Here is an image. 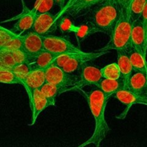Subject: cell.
Masks as SVG:
<instances>
[{
	"mask_svg": "<svg viewBox=\"0 0 147 147\" xmlns=\"http://www.w3.org/2000/svg\"><path fill=\"white\" fill-rule=\"evenodd\" d=\"M80 90L86 98L91 114L95 122V127L92 136L77 147H86L93 144L95 147H100V144L106 137L110 128L106 120V108L110 96L105 94L98 88H93L90 91Z\"/></svg>",
	"mask_w": 147,
	"mask_h": 147,
	"instance_id": "1",
	"label": "cell"
},
{
	"mask_svg": "<svg viewBox=\"0 0 147 147\" xmlns=\"http://www.w3.org/2000/svg\"><path fill=\"white\" fill-rule=\"evenodd\" d=\"M121 13L118 0H103L90 11L88 21L95 26L98 32L111 37Z\"/></svg>",
	"mask_w": 147,
	"mask_h": 147,
	"instance_id": "2",
	"label": "cell"
},
{
	"mask_svg": "<svg viewBox=\"0 0 147 147\" xmlns=\"http://www.w3.org/2000/svg\"><path fill=\"white\" fill-rule=\"evenodd\" d=\"M133 20L129 12L121 11V16L115 25L110 41L101 50L126 51L133 49L131 45V31Z\"/></svg>",
	"mask_w": 147,
	"mask_h": 147,
	"instance_id": "3",
	"label": "cell"
},
{
	"mask_svg": "<svg viewBox=\"0 0 147 147\" xmlns=\"http://www.w3.org/2000/svg\"><path fill=\"white\" fill-rule=\"evenodd\" d=\"M47 83L63 86L70 90H77L78 76L65 72L55 64H52L45 70Z\"/></svg>",
	"mask_w": 147,
	"mask_h": 147,
	"instance_id": "4",
	"label": "cell"
},
{
	"mask_svg": "<svg viewBox=\"0 0 147 147\" xmlns=\"http://www.w3.org/2000/svg\"><path fill=\"white\" fill-rule=\"evenodd\" d=\"M110 50H98V51L92 53H85L82 52L80 53H72L69 57L68 60L62 67L65 72L70 74H73L78 70H80L84 65L90 61H93L107 53H110Z\"/></svg>",
	"mask_w": 147,
	"mask_h": 147,
	"instance_id": "5",
	"label": "cell"
},
{
	"mask_svg": "<svg viewBox=\"0 0 147 147\" xmlns=\"http://www.w3.org/2000/svg\"><path fill=\"white\" fill-rule=\"evenodd\" d=\"M42 40L44 50L54 54L80 53L83 52L63 37L54 35H43Z\"/></svg>",
	"mask_w": 147,
	"mask_h": 147,
	"instance_id": "6",
	"label": "cell"
},
{
	"mask_svg": "<svg viewBox=\"0 0 147 147\" xmlns=\"http://www.w3.org/2000/svg\"><path fill=\"white\" fill-rule=\"evenodd\" d=\"M113 96L116 98L119 102L124 104L126 107L124 111L121 114V116L116 117L118 119H124L129 112V109L134 105L140 104L147 106V96L138 94L128 88L121 89L119 91L116 92Z\"/></svg>",
	"mask_w": 147,
	"mask_h": 147,
	"instance_id": "7",
	"label": "cell"
},
{
	"mask_svg": "<svg viewBox=\"0 0 147 147\" xmlns=\"http://www.w3.org/2000/svg\"><path fill=\"white\" fill-rule=\"evenodd\" d=\"M80 76H78V82L77 85V90L83 89L86 86H96L103 78L100 69L93 65L86 63L80 70Z\"/></svg>",
	"mask_w": 147,
	"mask_h": 147,
	"instance_id": "8",
	"label": "cell"
},
{
	"mask_svg": "<svg viewBox=\"0 0 147 147\" xmlns=\"http://www.w3.org/2000/svg\"><path fill=\"white\" fill-rule=\"evenodd\" d=\"M22 11L21 14L9 20H17V22L14 24V32H20V34H18L20 35H21L22 33L32 29L33 24H34L36 16L37 14V11L34 8L30 9L26 6L24 2V0H22Z\"/></svg>",
	"mask_w": 147,
	"mask_h": 147,
	"instance_id": "9",
	"label": "cell"
},
{
	"mask_svg": "<svg viewBox=\"0 0 147 147\" xmlns=\"http://www.w3.org/2000/svg\"><path fill=\"white\" fill-rule=\"evenodd\" d=\"M45 83L46 78L45 70L37 68L32 69L22 83V86H24L28 95L30 103L32 100L34 90L40 89Z\"/></svg>",
	"mask_w": 147,
	"mask_h": 147,
	"instance_id": "10",
	"label": "cell"
},
{
	"mask_svg": "<svg viewBox=\"0 0 147 147\" xmlns=\"http://www.w3.org/2000/svg\"><path fill=\"white\" fill-rule=\"evenodd\" d=\"M131 45L133 49L146 57L147 40L144 27L140 18L133 21L131 31Z\"/></svg>",
	"mask_w": 147,
	"mask_h": 147,
	"instance_id": "11",
	"label": "cell"
},
{
	"mask_svg": "<svg viewBox=\"0 0 147 147\" xmlns=\"http://www.w3.org/2000/svg\"><path fill=\"white\" fill-rule=\"evenodd\" d=\"M22 36V50L32 58L44 50L42 36L30 32Z\"/></svg>",
	"mask_w": 147,
	"mask_h": 147,
	"instance_id": "12",
	"label": "cell"
},
{
	"mask_svg": "<svg viewBox=\"0 0 147 147\" xmlns=\"http://www.w3.org/2000/svg\"><path fill=\"white\" fill-rule=\"evenodd\" d=\"M57 21H58L57 14H53L49 11L40 13L36 16L32 30L40 35H46Z\"/></svg>",
	"mask_w": 147,
	"mask_h": 147,
	"instance_id": "13",
	"label": "cell"
},
{
	"mask_svg": "<svg viewBox=\"0 0 147 147\" xmlns=\"http://www.w3.org/2000/svg\"><path fill=\"white\" fill-rule=\"evenodd\" d=\"M49 106H51V104L45 98V96L41 93L40 89L34 90L33 93L32 100L30 103V107L32 111L31 122L29 123V126H32L35 124L39 115Z\"/></svg>",
	"mask_w": 147,
	"mask_h": 147,
	"instance_id": "14",
	"label": "cell"
},
{
	"mask_svg": "<svg viewBox=\"0 0 147 147\" xmlns=\"http://www.w3.org/2000/svg\"><path fill=\"white\" fill-rule=\"evenodd\" d=\"M126 88L139 95L147 96V75L134 70L129 78Z\"/></svg>",
	"mask_w": 147,
	"mask_h": 147,
	"instance_id": "15",
	"label": "cell"
},
{
	"mask_svg": "<svg viewBox=\"0 0 147 147\" xmlns=\"http://www.w3.org/2000/svg\"><path fill=\"white\" fill-rule=\"evenodd\" d=\"M117 54V64L120 69L121 75V78L123 80L124 84V88H126L129 78L131 77L134 70L128 52L118 51Z\"/></svg>",
	"mask_w": 147,
	"mask_h": 147,
	"instance_id": "16",
	"label": "cell"
},
{
	"mask_svg": "<svg viewBox=\"0 0 147 147\" xmlns=\"http://www.w3.org/2000/svg\"><path fill=\"white\" fill-rule=\"evenodd\" d=\"M103 0H78L70 9L66 14H68L73 17H78L84 15L91 8L94 7Z\"/></svg>",
	"mask_w": 147,
	"mask_h": 147,
	"instance_id": "17",
	"label": "cell"
},
{
	"mask_svg": "<svg viewBox=\"0 0 147 147\" xmlns=\"http://www.w3.org/2000/svg\"><path fill=\"white\" fill-rule=\"evenodd\" d=\"M59 55H60L54 54L44 50L40 54L33 57L30 65L32 69L37 68L45 70L52 64H54L55 60Z\"/></svg>",
	"mask_w": 147,
	"mask_h": 147,
	"instance_id": "18",
	"label": "cell"
},
{
	"mask_svg": "<svg viewBox=\"0 0 147 147\" xmlns=\"http://www.w3.org/2000/svg\"><path fill=\"white\" fill-rule=\"evenodd\" d=\"M41 93L45 96L46 98L49 100L51 104V106H55L56 98L60 96L62 93L67 92V88L63 86H57V85L52 84V83L46 82L40 88Z\"/></svg>",
	"mask_w": 147,
	"mask_h": 147,
	"instance_id": "19",
	"label": "cell"
},
{
	"mask_svg": "<svg viewBox=\"0 0 147 147\" xmlns=\"http://www.w3.org/2000/svg\"><path fill=\"white\" fill-rule=\"evenodd\" d=\"M102 92L109 96H113L119 90L124 88V84L121 78L118 80L103 78L97 86Z\"/></svg>",
	"mask_w": 147,
	"mask_h": 147,
	"instance_id": "20",
	"label": "cell"
},
{
	"mask_svg": "<svg viewBox=\"0 0 147 147\" xmlns=\"http://www.w3.org/2000/svg\"><path fill=\"white\" fill-rule=\"evenodd\" d=\"M129 55L133 65L134 70L136 71L142 72L147 75V61L146 57L139 53L134 49H131L129 52Z\"/></svg>",
	"mask_w": 147,
	"mask_h": 147,
	"instance_id": "21",
	"label": "cell"
},
{
	"mask_svg": "<svg viewBox=\"0 0 147 147\" xmlns=\"http://www.w3.org/2000/svg\"><path fill=\"white\" fill-rule=\"evenodd\" d=\"M98 32L97 29L95 27V26L92 24L90 22L87 21L85 24H82L79 25V29L77 32L75 34L77 40L78 42L84 41L86 39H87L91 34L95 33Z\"/></svg>",
	"mask_w": 147,
	"mask_h": 147,
	"instance_id": "22",
	"label": "cell"
},
{
	"mask_svg": "<svg viewBox=\"0 0 147 147\" xmlns=\"http://www.w3.org/2000/svg\"><path fill=\"white\" fill-rule=\"evenodd\" d=\"M100 72H101L103 78L118 80L121 77L120 69H119L117 63H113L107 65L103 68L100 69Z\"/></svg>",
	"mask_w": 147,
	"mask_h": 147,
	"instance_id": "23",
	"label": "cell"
},
{
	"mask_svg": "<svg viewBox=\"0 0 147 147\" xmlns=\"http://www.w3.org/2000/svg\"><path fill=\"white\" fill-rule=\"evenodd\" d=\"M147 0H133L129 9V14L133 21L139 20L144 9Z\"/></svg>",
	"mask_w": 147,
	"mask_h": 147,
	"instance_id": "24",
	"label": "cell"
},
{
	"mask_svg": "<svg viewBox=\"0 0 147 147\" xmlns=\"http://www.w3.org/2000/svg\"><path fill=\"white\" fill-rule=\"evenodd\" d=\"M0 61L7 69L9 70L17 65L11 50L4 47H0Z\"/></svg>",
	"mask_w": 147,
	"mask_h": 147,
	"instance_id": "25",
	"label": "cell"
},
{
	"mask_svg": "<svg viewBox=\"0 0 147 147\" xmlns=\"http://www.w3.org/2000/svg\"><path fill=\"white\" fill-rule=\"evenodd\" d=\"M11 70L15 74V76L20 80V81L21 82V85L22 86L24 79L32 70V67L28 63H20V64H17L14 66L11 69Z\"/></svg>",
	"mask_w": 147,
	"mask_h": 147,
	"instance_id": "26",
	"label": "cell"
},
{
	"mask_svg": "<svg viewBox=\"0 0 147 147\" xmlns=\"http://www.w3.org/2000/svg\"><path fill=\"white\" fill-rule=\"evenodd\" d=\"M0 83L21 85V82L11 70H0Z\"/></svg>",
	"mask_w": 147,
	"mask_h": 147,
	"instance_id": "27",
	"label": "cell"
},
{
	"mask_svg": "<svg viewBox=\"0 0 147 147\" xmlns=\"http://www.w3.org/2000/svg\"><path fill=\"white\" fill-rule=\"evenodd\" d=\"M55 4V0H36L33 8L37 11V14L49 11Z\"/></svg>",
	"mask_w": 147,
	"mask_h": 147,
	"instance_id": "28",
	"label": "cell"
},
{
	"mask_svg": "<svg viewBox=\"0 0 147 147\" xmlns=\"http://www.w3.org/2000/svg\"><path fill=\"white\" fill-rule=\"evenodd\" d=\"M59 27L63 32H72L76 34L78 30L79 25L73 24L68 18H63L59 24Z\"/></svg>",
	"mask_w": 147,
	"mask_h": 147,
	"instance_id": "29",
	"label": "cell"
},
{
	"mask_svg": "<svg viewBox=\"0 0 147 147\" xmlns=\"http://www.w3.org/2000/svg\"><path fill=\"white\" fill-rule=\"evenodd\" d=\"M18 35L19 34H16L14 32L0 26V47H3L6 43L17 37Z\"/></svg>",
	"mask_w": 147,
	"mask_h": 147,
	"instance_id": "30",
	"label": "cell"
},
{
	"mask_svg": "<svg viewBox=\"0 0 147 147\" xmlns=\"http://www.w3.org/2000/svg\"><path fill=\"white\" fill-rule=\"evenodd\" d=\"M78 0H68V1H67V2L65 4V6L63 7V8H62L61 9H60V11L57 13V20H59L60 18H61L62 16H63V14H66V12H67V10H68L69 9H70V7H71L72 6H73V4H74Z\"/></svg>",
	"mask_w": 147,
	"mask_h": 147,
	"instance_id": "31",
	"label": "cell"
},
{
	"mask_svg": "<svg viewBox=\"0 0 147 147\" xmlns=\"http://www.w3.org/2000/svg\"><path fill=\"white\" fill-rule=\"evenodd\" d=\"M132 1L133 0H118L121 11L129 13V9Z\"/></svg>",
	"mask_w": 147,
	"mask_h": 147,
	"instance_id": "32",
	"label": "cell"
},
{
	"mask_svg": "<svg viewBox=\"0 0 147 147\" xmlns=\"http://www.w3.org/2000/svg\"><path fill=\"white\" fill-rule=\"evenodd\" d=\"M140 19L142 20L144 27L145 33H146V37L147 40V2L146 5H145L143 11H142V16H141Z\"/></svg>",
	"mask_w": 147,
	"mask_h": 147,
	"instance_id": "33",
	"label": "cell"
},
{
	"mask_svg": "<svg viewBox=\"0 0 147 147\" xmlns=\"http://www.w3.org/2000/svg\"><path fill=\"white\" fill-rule=\"evenodd\" d=\"M66 0H55V3L56 4L59 6L60 7V9L62 8H63V7L65 6V2Z\"/></svg>",
	"mask_w": 147,
	"mask_h": 147,
	"instance_id": "34",
	"label": "cell"
}]
</instances>
